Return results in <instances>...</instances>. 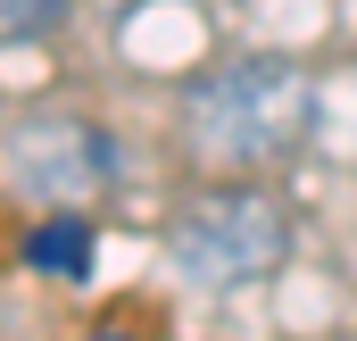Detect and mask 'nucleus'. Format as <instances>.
Returning <instances> with one entry per match:
<instances>
[{"instance_id":"1","label":"nucleus","mask_w":357,"mask_h":341,"mask_svg":"<svg viewBox=\"0 0 357 341\" xmlns=\"http://www.w3.org/2000/svg\"><path fill=\"white\" fill-rule=\"evenodd\" d=\"M183 117V142L225 175H250V167H274L307 142L316 125V84L299 59L282 50H250V59H225L208 75H191L175 100Z\"/></svg>"},{"instance_id":"2","label":"nucleus","mask_w":357,"mask_h":341,"mask_svg":"<svg viewBox=\"0 0 357 341\" xmlns=\"http://www.w3.org/2000/svg\"><path fill=\"white\" fill-rule=\"evenodd\" d=\"M282 258H291V208L274 191H258V183H208L167 225V266L183 283H199V291L266 283Z\"/></svg>"},{"instance_id":"3","label":"nucleus","mask_w":357,"mask_h":341,"mask_svg":"<svg viewBox=\"0 0 357 341\" xmlns=\"http://www.w3.org/2000/svg\"><path fill=\"white\" fill-rule=\"evenodd\" d=\"M0 159H8V191L33 208H91L116 191V133L75 108L17 117L0 133Z\"/></svg>"},{"instance_id":"4","label":"nucleus","mask_w":357,"mask_h":341,"mask_svg":"<svg viewBox=\"0 0 357 341\" xmlns=\"http://www.w3.org/2000/svg\"><path fill=\"white\" fill-rule=\"evenodd\" d=\"M91 258H100V233H91L84 208H42V217L25 225V266L50 275V283H84Z\"/></svg>"},{"instance_id":"5","label":"nucleus","mask_w":357,"mask_h":341,"mask_svg":"<svg viewBox=\"0 0 357 341\" xmlns=\"http://www.w3.org/2000/svg\"><path fill=\"white\" fill-rule=\"evenodd\" d=\"M67 8H75V0H0V42H8V50L50 42V34L67 25Z\"/></svg>"},{"instance_id":"6","label":"nucleus","mask_w":357,"mask_h":341,"mask_svg":"<svg viewBox=\"0 0 357 341\" xmlns=\"http://www.w3.org/2000/svg\"><path fill=\"white\" fill-rule=\"evenodd\" d=\"M91 341H125V333H91Z\"/></svg>"}]
</instances>
